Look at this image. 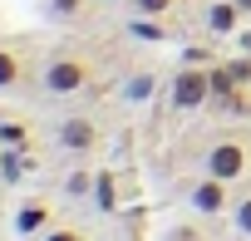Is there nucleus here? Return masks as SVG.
<instances>
[{
  "label": "nucleus",
  "mask_w": 251,
  "mask_h": 241,
  "mask_svg": "<svg viewBox=\"0 0 251 241\" xmlns=\"http://www.w3.org/2000/svg\"><path fill=\"white\" fill-rule=\"evenodd\" d=\"M94 69H99V54L89 45H59V49H50L40 59V84H45V94L69 98V94H84L89 89Z\"/></svg>",
  "instance_id": "1"
},
{
  "label": "nucleus",
  "mask_w": 251,
  "mask_h": 241,
  "mask_svg": "<svg viewBox=\"0 0 251 241\" xmlns=\"http://www.w3.org/2000/svg\"><path fill=\"white\" fill-rule=\"evenodd\" d=\"M168 103L177 113H192V108H207L212 103V64H182L168 84Z\"/></svg>",
  "instance_id": "2"
},
{
  "label": "nucleus",
  "mask_w": 251,
  "mask_h": 241,
  "mask_svg": "<svg viewBox=\"0 0 251 241\" xmlns=\"http://www.w3.org/2000/svg\"><path fill=\"white\" fill-rule=\"evenodd\" d=\"M54 148L69 153V158H89V153L103 148V128L94 123V118H84V113H69V118L54 123Z\"/></svg>",
  "instance_id": "3"
},
{
  "label": "nucleus",
  "mask_w": 251,
  "mask_h": 241,
  "mask_svg": "<svg viewBox=\"0 0 251 241\" xmlns=\"http://www.w3.org/2000/svg\"><path fill=\"white\" fill-rule=\"evenodd\" d=\"M231 182L226 177H212V172H202L192 187H187V207L197 212V217H222V212H231Z\"/></svg>",
  "instance_id": "4"
},
{
  "label": "nucleus",
  "mask_w": 251,
  "mask_h": 241,
  "mask_svg": "<svg viewBox=\"0 0 251 241\" xmlns=\"http://www.w3.org/2000/svg\"><path fill=\"white\" fill-rule=\"evenodd\" d=\"M207 172H212V177H226V182H236V177L246 172V138H236V133H222V138L207 148Z\"/></svg>",
  "instance_id": "5"
},
{
  "label": "nucleus",
  "mask_w": 251,
  "mask_h": 241,
  "mask_svg": "<svg viewBox=\"0 0 251 241\" xmlns=\"http://www.w3.org/2000/svg\"><path fill=\"white\" fill-rule=\"evenodd\" d=\"M10 226L20 241H40L50 226H54V202L50 197H25L15 212H10Z\"/></svg>",
  "instance_id": "6"
},
{
  "label": "nucleus",
  "mask_w": 251,
  "mask_h": 241,
  "mask_svg": "<svg viewBox=\"0 0 251 241\" xmlns=\"http://www.w3.org/2000/svg\"><path fill=\"white\" fill-rule=\"evenodd\" d=\"M30 49L25 45H15V40H0V94H10V89H20L25 79H30Z\"/></svg>",
  "instance_id": "7"
},
{
  "label": "nucleus",
  "mask_w": 251,
  "mask_h": 241,
  "mask_svg": "<svg viewBox=\"0 0 251 241\" xmlns=\"http://www.w3.org/2000/svg\"><path fill=\"white\" fill-rule=\"evenodd\" d=\"M202 20H207V35H236L241 20H246V10L236 5V0H212Z\"/></svg>",
  "instance_id": "8"
},
{
  "label": "nucleus",
  "mask_w": 251,
  "mask_h": 241,
  "mask_svg": "<svg viewBox=\"0 0 251 241\" xmlns=\"http://www.w3.org/2000/svg\"><path fill=\"white\" fill-rule=\"evenodd\" d=\"M0 148H20V153H35V128L25 118H0Z\"/></svg>",
  "instance_id": "9"
},
{
  "label": "nucleus",
  "mask_w": 251,
  "mask_h": 241,
  "mask_svg": "<svg viewBox=\"0 0 251 241\" xmlns=\"http://www.w3.org/2000/svg\"><path fill=\"white\" fill-rule=\"evenodd\" d=\"M158 89V74L153 69H133L128 79H123V103H148Z\"/></svg>",
  "instance_id": "10"
},
{
  "label": "nucleus",
  "mask_w": 251,
  "mask_h": 241,
  "mask_svg": "<svg viewBox=\"0 0 251 241\" xmlns=\"http://www.w3.org/2000/svg\"><path fill=\"white\" fill-rule=\"evenodd\" d=\"M89 202H94L103 217H113V212H118V177H113V172H99V177H94V192H89Z\"/></svg>",
  "instance_id": "11"
},
{
  "label": "nucleus",
  "mask_w": 251,
  "mask_h": 241,
  "mask_svg": "<svg viewBox=\"0 0 251 241\" xmlns=\"http://www.w3.org/2000/svg\"><path fill=\"white\" fill-rule=\"evenodd\" d=\"M128 35H133V40H148V45H163L173 30H168L158 15H133V20H128Z\"/></svg>",
  "instance_id": "12"
},
{
  "label": "nucleus",
  "mask_w": 251,
  "mask_h": 241,
  "mask_svg": "<svg viewBox=\"0 0 251 241\" xmlns=\"http://www.w3.org/2000/svg\"><path fill=\"white\" fill-rule=\"evenodd\" d=\"M35 163H30V153H20V148H5V153H0V177H5L10 187L15 182H25V172H30Z\"/></svg>",
  "instance_id": "13"
},
{
  "label": "nucleus",
  "mask_w": 251,
  "mask_h": 241,
  "mask_svg": "<svg viewBox=\"0 0 251 241\" xmlns=\"http://www.w3.org/2000/svg\"><path fill=\"white\" fill-rule=\"evenodd\" d=\"M212 108H217V113H226V118H241V113H251V94H246V84H236L231 94L212 98Z\"/></svg>",
  "instance_id": "14"
},
{
  "label": "nucleus",
  "mask_w": 251,
  "mask_h": 241,
  "mask_svg": "<svg viewBox=\"0 0 251 241\" xmlns=\"http://www.w3.org/2000/svg\"><path fill=\"white\" fill-rule=\"evenodd\" d=\"M89 5H94V0H45L50 20H84V15H89Z\"/></svg>",
  "instance_id": "15"
},
{
  "label": "nucleus",
  "mask_w": 251,
  "mask_h": 241,
  "mask_svg": "<svg viewBox=\"0 0 251 241\" xmlns=\"http://www.w3.org/2000/svg\"><path fill=\"white\" fill-rule=\"evenodd\" d=\"M94 177H99V172H89V168H74V172L64 177V197H89V192H94Z\"/></svg>",
  "instance_id": "16"
},
{
  "label": "nucleus",
  "mask_w": 251,
  "mask_h": 241,
  "mask_svg": "<svg viewBox=\"0 0 251 241\" xmlns=\"http://www.w3.org/2000/svg\"><path fill=\"white\" fill-rule=\"evenodd\" d=\"M231 226H236V231L251 241V187H246V192L231 202Z\"/></svg>",
  "instance_id": "17"
},
{
  "label": "nucleus",
  "mask_w": 251,
  "mask_h": 241,
  "mask_svg": "<svg viewBox=\"0 0 251 241\" xmlns=\"http://www.w3.org/2000/svg\"><path fill=\"white\" fill-rule=\"evenodd\" d=\"M40 241H89V231H84V226H64V221H54Z\"/></svg>",
  "instance_id": "18"
},
{
  "label": "nucleus",
  "mask_w": 251,
  "mask_h": 241,
  "mask_svg": "<svg viewBox=\"0 0 251 241\" xmlns=\"http://www.w3.org/2000/svg\"><path fill=\"white\" fill-rule=\"evenodd\" d=\"M163 241H207V231H202L197 221H182V226H173Z\"/></svg>",
  "instance_id": "19"
},
{
  "label": "nucleus",
  "mask_w": 251,
  "mask_h": 241,
  "mask_svg": "<svg viewBox=\"0 0 251 241\" xmlns=\"http://www.w3.org/2000/svg\"><path fill=\"white\" fill-rule=\"evenodd\" d=\"M128 5H133L138 15H158V20H163V15L177 5V0H128Z\"/></svg>",
  "instance_id": "20"
},
{
  "label": "nucleus",
  "mask_w": 251,
  "mask_h": 241,
  "mask_svg": "<svg viewBox=\"0 0 251 241\" xmlns=\"http://www.w3.org/2000/svg\"><path fill=\"white\" fill-rule=\"evenodd\" d=\"M226 69H231L236 84H251V59H226Z\"/></svg>",
  "instance_id": "21"
},
{
  "label": "nucleus",
  "mask_w": 251,
  "mask_h": 241,
  "mask_svg": "<svg viewBox=\"0 0 251 241\" xmlns=\"http://www.w3.org/2000/svg\"><path fill=\"white\" fill-rule=\"evenodd\" d=\"M182 59H187V64H217L212 49H182Z\"/></svg>",
  "instance_id": "22"
},
{
  "label": "nucleus",
  "mask_w": 251,
  "mask_h": 241,
  "mask_svg": "<svg viewBox=\"0 0 251 241\" xmlns=\"http://www.w3.org/2000/svg\"><path fill=\"white\" fill-rule=\"evenodd\" d=\"M236 5H241V10H246V15H251V0H236Z\"/></svg>",
  "instance_id": "23"
},
{
  "label": "nucleus",
  "mask_w": 251,
  "mask_h": 241,
  "mask_svg": "<svg viewBox=\"0 0 251 241\" xmlns=\"http://www.w3.org/2000/svg\"><path fill=\"white\" fill-rule=\"evenodd\" d=\"M103 5H128V0H103Z\"/></svg>",
  "instance_id": "24"
},
{
  "label": "nucleus",
  "mask_w": 251,
  "mask_h": 241,
  "mask_svg": "<svg viewBox=\"0 0 251 241\" xmlns=\"http://www.w3.org/2000/svg\"><path fill=\"white\" fill-rule=\"evenodd\" d=\"M0 153H5V148H0Z\"/></svg>",
  "instance_id": "25"
}]
</instances>
